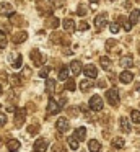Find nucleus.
Listing matches in <instances>:
<instances>
[{
  "label": "nucleus",
  "mask_w": 140,
  "mask_h": 152,
  "mask_svg": "<svg viewBox=\"0 0 140 152\" xmlns=\"http://www.w3.org/2000/svg\"><path fill=\"white\" fill-rule=\"evenodd\" d=\"M106 85H107V83L104 82V80H101V82H98V87H99V88H106Z\"/></svg>",
  "instance_id": "42"
},
{
  "label": "nucleus",
  "mask_w": 140,
  "mask_h": 152,
  "mask_svg": "<svg viewBox=\"0 0 140 152\" xmlns=\"http://www.w3.org/2000/svg\"><path fill=\"white\" fill-rule=\"evenodd\" d=\"M120 128H122V131L125 132V134H130V131H132V128H130V123L127 118H120Z\"/></svg>",
  "instance_id": "21"
},
{
  "label": "nucleus",
  "mask_w": 140,
  "mask_h": 152,
  "mask_svg": "<svg viewBox=\"0 0 140 152\" xmlns=\"http://www.w3.org/2000/svg\"><path fill=\"white\" fill-rule=\"evenodd\" d=\"M68 145H70V149H75V151H77V149L80 147L78 141H77V139H73V137H70V139H68Z\"/></svg>",
  "instance_id": "30"
},
{
  "label": "nucleus",
  "mask_w": 140,
  "mask_h": 152,
  "mask_svg": "<svg viewBox=\"0 0 140 152\" xmlns=\"http://www.w3.org/2000/svg\"><path fill=\"white\" fill-rule=\"evenodd\" d=\"M7 43H8V41H7L5 33H3L2 30H0V48H5V46H7Z\"/></svg>",
  "instance_id": "32"
},
{
  "label": "nucleus",
  "mask_w": 140,
  "mask_h": 152,
  "mask_svg": "<svg viewBox=\"0 0 140 152\" xmlns=\"http://www.w3.org/2000/svg\"><path fill=\"white\" fill-rule=\"evenodd\" d=\"M90 108L94 110V111H99V110H103V98H101L99 95H93L90 98Z\"/></svg>",
  "instance_id": "4"
},
{
  "label": "nucleus",
  "mask_w": 140,
  "mask_h": 152,
  "mask_svg": "<svg viewBox=\"0 0 140 152\" xmlns=\"http://www.w3.org/2000/svg\"><path fill=\"white\" fill-rule=\"evenodd\" d=\"M10 62H12V66L15 67V69H20V67H21V62H23V57L20 56V54H12V56H10Z\"/></svg>",
  "instance_id": "11"
},
{
  "label": "nucleus",
  "mask_w": 140,
  "mask_h": 152,
  "mask_svg": "<svg viewBox=\"0 0 140 152\" xmlns=\"http://www.w3.org/2000/svg\"><path fill=\"white\" fill-rule=\"evenodd\" d=\"M78 30H80V31H86L88 30V23H86V21H81V23L78 25Z\"/></svg>",
  "instance_id": "39"
},
{
  "label": "nucleus",
  "mask_w": 140,
  "mask_h": 152,
  "mask_svg": "<svg viewBox=\"0 0 140 152\" xmlns=\"http://www.w3.org/2000/svg\"><path fill=\"white\" fill-rule=\"evenodd\" d=\"M99 64H101V66H103V69H109V59H107V57L106 56H103V57H101V59H99Z\"/></svg>",
  "instance_id": "29"
},
{
  "label": "nucleus",
  "mask_w": 140,
  "mask_h": 152,
  "mask_svg": "<svg viewBox=\"0 0 140 152\" xmlns=\"http://www.w3.org/2000/svg\"><path fill=\"white\" fill-rule=\"evenodd\" d=\"M109 31H111V33H119V31H120V26L116 23V21H114V23L109 25Z\"/></svg>",
  "instance_id": "33"
},
{
  "label": "nucleus",
  "mask_w": 140,
  "mask_h": 152,
  "mask_svg": "<svg viewBox=\"0 0 140 152\" xmlns=\"http://www.w3.org/2000/svg\"><path fill=\"white\" fill-rule=\"evenodd\" d=\"M59 80H68V67H62L59 70Z\"/></svg>",
  "instance_id": "26"
},
{
  "label": "nucleus",
  "mask_w": 140,
  "mask_h": 152,
  "mask_svg": "<svg viewBox=\"0 0 140 152\" xmlns=\"http://www.w3.org/2000/svg\"><path fill=\"white\" fill-rule=\"evenodd\" d=\"M38 131H39V126H38V124H33V126H29V128H28V132H29L31 136H34Z\"/></svg>",
  "instance_id": "35"
},
{
  "label": "nucleus",
  "mask_w": 140,
  "mask_h": 152,
  "mask_svg": "<svg viewBox=\"0 0 140 152\" xmlns=\"http://www.w3.org/2000/svg\"><path fill=\"white\" fill-rule=\"evenodd\" d=\"M107 25V20H106V13H101L98 15L96 18H94V26L98 28V30H103L104 26Z\"/></svg>",
  "instance_id": "9"
},
{
  "label": "nucleus",
  "mask_w": 140,
  "mask_h": 152,
  "mask_svg": "<svg viewBox=\"0 0 140 152\" xmlns=\"http://www.w3.org/2000/svg\"><path fill=\"white\" fill-rule=\"evenodd\" d=\"M0 15H2V17H12L13 7L10 4H0Z\"/></svg>",
  "instance_id": "10"
},
{
  "label": "nucleus",
  "mask_w": 140,
  "mask_h": 152,
  "mask_svg": "<svg viewBox=\"0 0 140 152\" xmlns=\"http://www.w3.org/2000/svg\"><path fill=\"white\" fill-rule=\"evenodd\" d=\"M114 46H116V41H114V39H107V41H106V49H107V51L112 49Z\"/></svg>",
  "instance_id": "37"
},
{
  "label": "nucleus",
  "mask_w": 140,
  "mask_h": 152,
  "mask_svg": "<svg viewBox=\"0 0 140 152\" xmlns=\"http://www.w3.org/2000/svg\"><path fill=\"white\" fill-rule=\"evenodd\" d=\"M130 118H132V121L135 123V124H140V111L139 110H132V111H130Z\"/></svg>",
  "instance_id": "28"
},
{
  "label": "nucleus",
  "mask_w": 140,
  "mask_h": 152,
  "mask_svg": "<svg viewBox=\"0 0 140 152\" xmlns=\"http://www.w3.org/2000/svg\"><path fill=\"white\" fill-rule=\"evenodd\" d=\"M0 142H2V137H0Z\"/></svg>",
  "instance_id": "47"
},
{
  "label": "nucleus",
  "mask_w": 140,
  "mask_h": 152,
  "mask_svg": "<svg viewBox=\"0 0 140 152\" xmlns=\"http://www.w3.org/2000/svg\"><path fill=\"white\" fill-rule=\"evenodd\" d=\"M111 2H114V0H111Z\"/></svg>",
  "instance_id": "48"
},
{
  "label": "nucleus",
  "mask_w": 140,
  "mask_h": 152,
  "mask_svg": "<svg viewBox=\"0 0 140 152\" xmlns=\"http://www.w3.org/2000/svg\"><path fill=\"white\" fill-rule=\"evenodd\" d=\"M75 88H77V82H75V80H72V79L65 80V90H68V92H73Z\"/></svg>",
  "instance_id": "27"
},
{
  "label": "nucleus",
  "mask_w": 140,
  "mask_h": 152,
  "mask_svg": "<svg viewBox=\"0 0 140 152\" xmlns=\"http://www.w3.org/2000/svg\"><path fill=\"white\" fill-rule=\"evenodd\" d=\"M26 38H28V33H26V31H18L16 34H13V43L20 44V43H23V41H26Z\"/></svg>",
  "instance_id": "16"
},
{
  "label": "nucleus",
  "mask_w": 140,
  "mask_h": 152,
  "mask_svg": "<svg viewBox=\"0 0 140 152\" xmlns=\"http://www.w3.org/2000/svg\"><path fill=\"white\" fill-rule=\"evenodd\" d=\"M99 149H101V144L96 139H90L88 141V151L90 152H99Z\"/></svg>",
  "instance_id": "18"
},
{
  "label": "nucleus",
  "mask_w": 140,
  "mask_h": 152,
  "mask_svg": "<svg viewBox=\"0 0 140 152\" xmlns=\"http://www.w3.org/2000/svg\"><path fill=\"white\" fill-rule=\"evenodd\" d=\"M124 7H125V8H130V7H132V4H130V2H124Z\"/></svg>",
  "instance_id": "43"
},
{
  "label": "nucleus",
  "mask_w": 140,
  "mask_h": 152,
  "mask_svg": "<svg viewBox=\"0 0 140 152\" xmlns=\"http://www.w3.org/2000/svg\"><path fill=\"white\" fill-rule=\"evenodd\" d=\"M91 4H98V2H99V0H90Z\"/></svg>",
  "instance_id": "44"
},
{
  "label": "nucleus",
  "mask_w": 140,
  "mask_h": 152,
  "mask_svg": "<svg viewBox=\"0 0 140 152\" xmlns=\"http://www.w3.org/2000/svg\"><path fill=\"white\" fill-rule=\"evenodd\" d=\"M25 118H26V110H23V108L15 110V126L16 128H21L23 123H25Z\"/></svg>",
  "instance_id": "2"
},
{
  "label": "nucleus",
  "mask_w": 140,
  "mask_h": 152,
  "mask_svg": "<svg viewBox=\"0 0 140 152\" xmlns=\"http://www.w3.org/2000/svg\"><path fill=\"white\" fill-rule=\"evenodd\" d=\"M10 80H12V85H15V87L21 83V79H20L18 75H12V77H10Z\"/></svg>",
  "instance_id": "34"
},
{
  "label": "nucleus",
  "mask_w": 140,
  "mask_h": 152,
  "mask_svg": "<svg viewBox=\"0 0 140 152\" xmlns=\"http://www.w3.org/2000/svg\"><path fill=\"white\" fill-rule=\"evenodd\" d=\"M5 123H7V116L3 113H0V126H5Z\"/></svg>",
  "instance_id": "40"
},
{
  "label": "nucleus",
  "mask_w": 140,
  "mask_h": 152,
  "mask_svg": "<svg viewBox=\"0 0 140 152\" xmlns=\"http://www.w3.org/2000/svg\"><path fill=\"white\" fill-rule=\"evenodd\" d=\"M119 80H120L122 83H130V82L133 80V74L129 72V70H124V72L119 75Z\"/></svg>",
  "instance_id": "14"
},
{
  "label": "nucleus",
  "mask_w": 140,
  "mask_h": 152,
  "mask_svg": "<svg viewBox=\"0 0 140 152\" xmlns=\"http://www.w3.org/2000/svg\"><path fill=\"white\" fill-rule=\"evenodd\" d=\"M49 25H51V28H52V30H55V28H57L59 26V20H57V18H52V20L51 21H49Z\"/></svg>",
  "instance_id": "38"
},
{
  "label": "nucleus",
  "mask_w": 140,
  "mask_h": 152,
  "mask_svg": "<svg viewBox=\"0 0 140 152\" xmlns=\"http://www.w3.org/2000/svg\"><path fill=\"white\" fill-rule=\"evenodd\" d=\"M54 90H55V80L47 79L46 80V93H47V95H52Z\"/></svg>",
  "instance_id": "19"
},
{
  "label": "nucleus",
  "mask_w": 140,
  "mask_h": 152,
  "mask_svg": "<svg viewBox=\"0 0 140 152\" xmlns=\"http://www.w3.org/2000/svg\"><path fill=\"white\" fill-rule=\"evenodd\" d=\"M55 128H57V131L65 132V131H68V128H70V123H68L67 118H59L57 121H55Z\"/></svg>",
  "instance_id": "6"
},
{
  "label": "nucleus",
  "mask_w": 140,
  "mask_h": 152,
  "mask_svg": "<svg viewBox=\"0 0 140 152\" xmlns=\"http://www.w3.org/2000/svg\"><path fill=\"white\" fill-rule=\"evenodd\" d=\"M20 147H21V144H20L18 139H10V141L7 142V149H8L10 152H16Z\"/></svg>",
  "instance_id": "12"
},
{
  "label": "nucleus",
  "mask_w": 140,
  "mask_h": 152,
  "mask_svg": "<svg viewBox=\"0 0 140 152\" xmlns=\"http://www.w3.org/2000/svg\"><path fill=\"white\" fill-rule=\"evenodd\" d=\"M47 147H49L47 139H44V137L36 139V142H34V152H46V151H47Z\"/></svg>",
  "instance_id": "5"
},
{
  "label": "nucleus",
  "mask_w": 140,
  "mask_h": 152,
  "mask_svg": "<svg viewBox=\"0 0 140 152\" xmlns=\"http://www.w3.org/2000/svg\"><path fill=\"white\" fill-rule=\"evenodd\" d=\"M31 59H33V62H34V66H42L47 57H46L44 54H41L38 49H33L31 51Z\"/></svg>",
  "instance_id": "3"
},
{
  "label": "nucleus",
  "mask_w": 140,
  "mask_h": 152,
  "mask_svg": "<svg viewBox=\"0 0 140 152\" xmlns=\"http://www.w3.org/2000/svg\"><path fill=\"white\" fill-rule=\"evenodd\" d=\"M78 87H80V90L81 92H88V90L93 87V82H90L88 79H85V80H81L80 83H78Z\"/></svg>",
  "instance_id": "22"
},
{
  "label": "nucleus",
  "mask_w": 140,
  "mask_h": 152,
  "mask_svg": "<svg viewBox=\"0 0 140 152\" xmlns=\"http://www.w3.org/2000/svg\"><path fill=\"white\" fill-rule=\"evenodd\" d=\"M85 137H86V129H85L83 126H81V128H77V129H75L73 139H77V141L80 142V141H83Z\"/></svg>",
  "instance_id": "15"
},
{
  "label": "nucleus",
  "mask_w": 140,
  "mask_h": 152,
  "mask_svg": "<svg viewBox=\"0 0 140 152\" xmlns=\"http://www.w3.org/2000/svg\"><path fill=\"white\" fill-rule=\"evenodd\" d=\"M140 21V12L139 10H132V13H130V23L135 25Z\"/></svg>",
  "instance_id": "25"
},
{
  "label": "nucleus",
  "mask_w": 140,
  "mask_h": 152,
  "mask_svg": "<svg viewBox=\"0 0 140 152\" xmlns=\"http://www.w3.org/2000/svg\"><path fill=\"white\" fill-rule=\"evenodd\" d=\"M116 23L119 25V26L122 25V26H124V30H125V31H130V30H132V23H130V20H127L125 17H119V18H117V21H116Z\"/></svg>",
  "instance_id": "13"
},
{
  "label": "nucleus",
  "mask_w": 140,
  "mask_h": 152,
  "mask_svg": "<svg viewBox=\"0 0 140 152\" xmlns=\"http://www.w3.org/2000/svg\"><path fill=\"white\" fill-rule=\"evenodd\" d=\"M70 70L75 74V75H78V74L83 70V66H81V62L80 61H72V64H70Z\"/></svg>",
  "instance_id": "17"
},
{
  "label": "nucleus",
  "mask_w": 140,
  "mask_h": 152,
  "mask_svg": "<svg viewBox=\"0 0 140 152\" xmlns=\"http://www.w3.org/2000/svg\"><path fill=\"white\" fill-rule=\"evenodd\" d=\"M111 144H112V147H114V149H122L125 142H124V139H122V137H114Z\"/></svg>",
  "instance_id": "24"
},
{
  "label": "nucleus",
  "mask_w": 140,
  "mask_h": 152,
  "mask_svg": "<svg viewBox=\"0 0 140 152\" xmlns=\"http://www.w3.org/2000/svg\"><path fill=\"white\" fill-rule=\"evenodd\" d=\"M0 95H2V85H0Z\"/></svg>",
  "instance_id": "46"
},
{
  "label": "nucleus",
  "mask_w": 140,
  "mask_h": 152,
  "mask_svg": "<svg viewBox=\"0 0 140 152\" xmlns=\"http://www.w3.org/2000/svg\"><path fill=\"white\" fill-rule=\"evenodd\" d=\"M77 13H78V15H80V17H83V15H85V13H86V7H85V5H83V4H81V5H80V7H78V10H77Z\"/></svg>",
  "instance_id": "36"
},
{
  "label": "nucleus",
  "mask_w": 140,
  "mask_h": 152,
  "mask_svg": "<svg viewBox=\"0 0 140 152\" xmlns=\"http://www.w3.org/2000/svg\"><path fill=\"white\" fill-rule=\"evenodd\" d=\"M83 72H85V75H86L88 79H96V77H98V69L93 66V64L85 66L83 67Z\"/></svg>",
  "instance_id": "7"
},
{
  "label": "nucleus",
  "mask_w": 140,
  "mask_h": 152,
  "mask_svg": "<svg viewBox=\"0 0 140 152\" xmlns=\"http://www.w3.org/2000/svg\"><path fill=\"white\" fill-rule=\"evenodd\" d=\"M132 64H133V59H132V56H130V54H129V56H124L122 59H120V66H122L124 69L130 67Z\"/></svg>",
  "instance_id": "23"
},
{
  "label": "nucleus",
  "mask_w": 140,
  "mask_h": 152,
  "mask_svg": "<svg viewBox=\"0 0 140 152\" xmlns=\"http://www.w3.org/2000/svg\"><path fill=\"white\" fill-rule=\"evenodd\" d=\"M137 49H139V54H140V44H139V48H137Z\"/></svg>",
  "instance_id": "45"
},
{
  "label": "nucleus",
  "mask_w": 140,
  "mask_h": 152,
  "mask_svg": "<svg viewBox=\"0 0 140 152\" xmlns=\"http://www.w3.org/2000/svg\"><path fill=\"white\" fill-rule=\"evenodd\" d=\"M49 72H51V67H42V69L39 70V77H42V79H46V77L49 75Z\"/></svg>",
  "instance_id": "31"
},
{
  "label": "nucleus",
  "mask_w": 140,
  "mask_h": 152,
  "mask_svg": "<svg viewBox=\"0 0 140 152\" xmlns=\"http://www.w3.org/2000/svg\"><path fill=\"white\" fill-rule=\"evenodd\" d=\"M64 30L68 31V33H72V31H75V21L70 20V18H67V20H64Z\"/></svg>",
  "instance_id": "20"
},
{
  "label": "nucleus",
  "mask_w": 140,
  "mask_h": 152,
  "mask_svg": "<svg viewBox=\"0 0 140 152\" xmlns=\"http://www.w3.org/2000/svg\"><path fill=\"white\" fill-rule=\"evenodd\" d=\"M52 151H54V152H62V145L60 144H55L54 147H52Z\"/></svg>",
  "instance_id": "41"
},
{
  "label": "nucleus",
  "mask_w": 140,
  "mask_h": 152,
  "mask_svg": "<svg viewBox=\"0 0 140 152\" xmlns=\"http://www.w3.org/2000/svg\"><path fill=\"white\" fill-rule=\"evenodd\" d=\"M59 111H60V106H59V103L55 102V100L49 98V102H47V113H51V115H57Z\"/></svg>",
  "instance_id": "8"
},
{
  "label": "nucleus",
  "mask_w": 140,
  "mask_h": 152,
  "mask_svg": "<svg viewBox=\"0 0 140 152\" xmlns=\"http://www.w3.org/2000/svg\"><path fill=\"white\" fill-rule=\"evenodd\" d=\"M106 98H107V102H109L111 106H117V105H119V102H120L119 90H117V88H109L106 92Z\"/></svg>",
  "instance_id": "1"
}]
</instances>
